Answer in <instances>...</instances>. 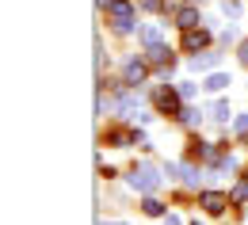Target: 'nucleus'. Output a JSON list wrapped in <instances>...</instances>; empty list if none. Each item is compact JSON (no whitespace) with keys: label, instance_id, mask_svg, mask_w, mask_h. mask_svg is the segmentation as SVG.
Wrapping results in <instances>:
<instances>
[{"label":"nucleus","instance_id":"nucleus-9","mask_svg":"<svg viewBox=\"0 0 248 225\" xmlns=\"http://www.w3.org/2000/svg\"><path fill=\"white\" fill-rule=\"evenodd\" d=\"M229 84H233V80H229L225 73H210V76H206V92H225Z\"/></svg>","mask_w":248,"mask_h":225},{"label":"nucleus","instance_id":"nucleus-18","mask_svg":"<svg viewBox=\"0 0 248 225\" xmlns=\"http://www.w3.org/2000/svg\"><path fill=\"white\" fill-rule=\"evenodd\" d=\"M195 92H199V88H195L191 80H184V84H180V96H184V99H195Z\"/></svg>","mask_w":248,"mask_h":225},{"label":"nucleus","instance_id":"nucleus-5","mask_svg":"<svg viewBox=\"0 0 248 225\" xmlns=\"http://www.w3.org/2000/svg\"><path fill=\"white\" fill-rule=\"evenodd\" d=\"M206 42H210V34L202 31V27H191V31L184 34V50H191V54H195V50H202Z\"/></svg>","mask_w":248,"mask_h":225},{"label":"nucleus","instance_id":"nucleus-22","mask_svg":"<svg viewBox=\"0 0 248 225\" xmlns=\"http://www.w3.org/2000/svg\"><path fill=\"white\" fill-rule=\"evenodd\" d=\"M164 225H184V222H180L176 214H168V218H164Z\"/></svg>","mask_w":248,"mask_h":225},{"label":"nucleus","instance_id":"nucleus-17","mask_svg":"<svg viewBox=\"0 0 248 225\" xmlns=\"http://www.w3.org/2000/svg\"><path fill=\"white\" fill-rule=\"evenodd\" d=\"M180 119H184L187 126H199V122H202V115H199V111H184V115H180Z\"/></svg>","mask_w":248,"mask_h":225},{"label":"nucleus","instance_id":"nucleus-11","mask_svg":"<svg viewBox=\"0 0 248 225\" xmlns=\"http://www.w3.org/2000/svg\"><path fill=\"white\" fill-rule=\"evenodd\" d=\"M138 80H145V65L130 61V65H126V84H138Z\"/></svg>","mask_w":248,"mask_h":225},{"label":"nucleus","instance_id":"nucleus-8","mask_svg":"<svg viewBox=\"0 0 248 225\" xmlns=\"http://www.w3.org/2000/svg\"><path fill=\"white\" fill-rule=\"evenodd\" d=\"M149 61H153V65H168V69H172V50H168L164 42H156V46H149Z\"/></svg>","mask_w":248,"mask_h":225},{"label":"nucleus","instance_id":"nucleus-2","mask_svg":"<svg viewBox=\"0 0 248 225\" xmlns=\"http://www.w3.org/2000/svg\"><path fill=\"white\" fill-rule=\"evenodd\" d=\"M130 187H134V191H156V187H160L156 168L153 164H138V168L130 172Z\"/></svg>","mask_w":248,"mask_h":225},{"label":"nucleus","instance_id":"nucleus-15","mask_svg":"<svg viewBox=\"0 0 248 225\" xmlns=\"http://www.w3.org/2000/svg\"><path fill=\"white\" fill-rule=\"evenodd\" d=\"M221 12H225L229 19H241V4H237V0H221Z\"/></svg>","mask_w":248,"mask_h":225},{"label":"nucleus","instance_id":"nucleus-24","mask_svg":"<svg viewBox=\"0 0 248 225\" xmlns=\"http://www.w3.org/2000/svg\"><path fill=\"white\" fill-rule=\"evenodd\" d=\"M195 225H199V222H195Z\"/></svg>","mask_w":248,"mask_h":225},{"label":"nucleus","instance_id":"nucleus-6","mask_svg":"<svg viewBox=\"0 0 248 225\" xmlns=\"http://www.w3.org/2000/svg\"><path fill=\"white\" fill-rule=\"evenodd\" d=\"M176 23H180L184 31H191V27L202 23V15H199V8H180V12H176Z\"/></svg>","mask_w":248,"mask_h":225},{"label":"nucleus","instance_id":"nucleus-13","mask_svg":"<svg viewBox=\"0 0 248 225\" xmlns=\"http://www.w3.org/2000/svg\"><path fill=\"white\" fill-rule=\"evenodd\" d=\"M180 180H184L187 187H199V172H195L191 164H180Z\"/></svg>","mask_w":248,"mask_h":225},{"label":"nucleus","instance_id":"nucleus-1","mask_svg":"<svg viewBox=\"0 0 248 225\" xmlns=\"http://www.w3.org/2000/svg\"><path fill=\"white\" fill-rule=\"evenodd\" d=\"M107 15H111L115 31H123V34L134 27V4H130V0H111V4H107Z\"/></svg>","mask_w":248,"mask_h":225},{"label":"nucleus","instance_id":"nucleus-23","mask_svg":"<svg viewBox=\"0 0 248 225\" xmlns=\"http://www.w3.org/2000/svg\"><path fill=\"white\" fill-rule=\"evenodd\" d=\"M99 225H126V222H99Z\"/></svg>","mask_w":248,"mask_h":225},{"label":"nucleus","instance_id":"nucleus-10","mask_svg":"<svg viewBox=\"0 0 248 225\" xmlns=\"http://www.w3.org/2000/svg\"><path fill=\"white\" fill-rule=\"evenodd\" d=\"M160 38H164V31H160L156 23H145V27H141V42H145V46H156Z\"/></svg>","mask_w":248,"mask_h":225},{"label":"nucleus","instance_id":"nucleus-21","mask_svg":"<svg viewBox=\"0 0 248 225\" xmlns=\"http://www.w3.org/2000/svg\"><path fill=\"white\" fill-rule=\"evenodd\" d=\"M237 58H241V65H248V38L241 42V50H237Z\"/></svg>","mask_w":248,"mask_h":225},{"label":"nucleus","instance_id":"nucleus-7","mask_svg":"<svg viewBox=\"0 0 248 225\" xmlns=\"http://www.w3.org/2000/svg\"><path fill=\"white\" fill-rule=\"evenodd\" d=\"M217 61H221V54H202V58L195 54V58H191V69H195V73H210V69H217Z\"/></svg>","mask_w":248,"mask_h":225},{"label":"nucleus","instance_id":"nucleus-19","mask_svg":"<svg viewBox=\"0 0 248 225\" xmlns=\"http://www.w3.org/2000/svg\"><path fill=\"white\" fill-rule=\"evenodd\" d=\"M141 8H145V12H160V8H164V0H141Z\"/></svg>","mask_w":248,"mask_h":225},{"label":"nucleus","instance_id":"nucleus-20","mask_svg":"<svg viewBox=\"0 0 248 225\" xmlns=\"http://www.w3.org/2000/svg\"><path fill=\"white\" fill-rule=\"evenodd\" d=\"M233 126H237V134H248V115H241V119H237Z\"/></svg>","mask_w":248,"mask_h":225},{"label":"nucleus","instance_id":"nucleus-16","mask_svg":"<svg viewBox=\"0 0 248 225\" xmlns=\"http://www.w3.org/2000/svg\"><path fill=\"white\" fill-rule=\"evenodd\" d=\"M233 202H248V180H245V183H237V191H233Z\"/></svg>","mask_w":248,"mask_h":225},{"label":"nucleus","instance_id":"nucleus-4","mask_svg":"<svg viewBox=\"0 0 248 225\" xmlns=\"http://www.w3.org/2000/svg\"><path fill=\"white\" fill-rule=\"evenodd\" d=\"M199 202H202V210H206V214H221V210L229 206V195H221V191H202V198H199Z\"/></svg>","mask_w":248,"mask_h":225},{"label":"nucleus","instance_id":"nucleus-12","mask_svg":"<svg viewBox=\"0 0 248 225\" xmlns=\"http://www.w3.org/2000/svg\"><path fill=\"white\" fill-rule=\"evenodd\" d=\"M229 115H233V111H229L225 99H217L214 107H210V119H214V122H229Z\"/></svg>","mask_w":248,"mask_h":225},{"label":"nucleus","instance_id":"nucleus-14","mask_svg":"<svg viewBox=\"0 0 248 225\" xmlns=\"http://www.w3.org/2000/svg\"><path fill=\"white\" fill-rule=\"evenodd\" d=\"M141 210H145L149 218H160V214H164V206H160L156 198H145V202H141Z\"/></svg>","mask_w":248,"mask_h":225},{"label":"nucleus","instance_id":"nucleus-3","mask_svg":"<svg viewBox=\"0 0 248 225\" xmlns=\"http://www.w3.org/2000/svg\"><path fill=\"white\" fill-rule=\"evenodd\" d=\"M180 99H184V96H176V92H168V88H164V92H156V107H160L164 115L180 119V115H184V111H180Z\"/></svg>","mask_w":248,"mask_h":225}]
</instances>
